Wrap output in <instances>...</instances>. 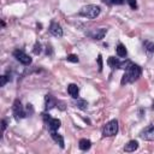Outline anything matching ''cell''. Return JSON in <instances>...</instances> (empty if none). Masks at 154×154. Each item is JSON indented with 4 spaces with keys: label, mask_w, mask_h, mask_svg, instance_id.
Wrapping results in <instances>:
<instances>
[{
    "label": "cell",
    "mask_w": 154,
    "mask_h": 154,
    "mask_svg": "<svg viewBox=\"0 0 154 154\" xmlns=\"http://www.w3.org/2000/svg\"><path fill=\"white\" fill-rule=\"evenodd\" d=\"M142 75V69L141 66L136 65V64H132V63H129L125 67V72L123 75V78H122V84H128V83H134L135 81H137Z\"/></svg>",
    "instance_id": "1"
},
{
    "label": "cell",
    "mask_w": 154,
    "mask_h": 154,
    "mask_svg": "<svg viewBox=\"0 0 154 154\" xmlns=\"http://www.w3.org/2000/svg\"><path fill=\"white\" fill-rule=\"evenodd\" d=\"M101 12V8L100 6L97 5H87V6H83L81 10H79V16L82 17H85V18H96Z\"/></svg>",
    "instance_id": "2"
},
{
    "label": "cell",
    "mask_w": 154,
    "mask_h": 154,
    "mask_svg": "<svg viewBox=\"0 0 154 154\" xmlns=\"http://www.w3.org/2000/svg\"><path fill=\"white\" fill-rule=\"evenodd\" d=\"M118 132V120L117 119H112L108 123H106V125L102 129V136L103 137H109V136H114Z\"/></svg>",
    "instance_id": "3"
},
{
    "label": "cell",
    "mask_w": 154,
    "mask_h": 154,
    "mask_svg": "<svg viewBox=\"0 0 154 154\" xmlns=\"http://www.w3.org/2000/svg\"><path fill=\"white\" fill-rule=\"evenodd\" d=\"M43 120H45V124L47 125L49 131H57L61 125V122L59 119L52 118L49 114H43Z\"/></svg>",
    "instance_id": "4"
},
{
    "label": "cell",
    "mask_w": 154,
    "mask_h": 154,
    "mask_svg": "<svg viewBox=\"0 0 154 154\" xmlns=\"http://www.w3.org/2000/svg\"><path fill=\"white\" fill-rule=\"evenodd\" d=\"M12 111H13V114H14V117H16L17 120L26 117V111L23 108L22 102L19 100H14L13 106H12Z\"/></svg>",
    "instance_id": "5"
},
{
    "label": "cell",
    "mask_w": 154,
    "mask_h": 154,
    "mask_svg": "<svg viewBox=\"0 0 154 154\" xmlns=\"http://www.w3.org/2000/svg\"><path fill=\"white\" fill-rule=\"evenodd\" d=\"M13 57H14L20 64H23V65H30V64H31V58H30L26 53H24L23 51H20V49L13 51Z\"/></svg>",
    "instance_id": "6"
},
{
    "label": "cell",
    "mask_w": 154,
    "mask_h": 154,
    "mask_svg": "<svg viewBox=\"0 0 154 154\" xmlns=\"http://www.w3.org/2000/svg\"><path fill=\"white\" fill-rule=\"evenodd\" d=\"M140 137L146 141H154V125L144 128V130L140 132Z\"/></svg>",
    "instance_id": "7"
},
{
    "label": "cell",
    "mask_w": 154,
    "mask_h": 154,
    "mask_svg": "<svg viewBox=\"0 0 154 154\" xmlns=\"http://www.w3.org/2000/svg\"><path fill=\"white\" fill-rule=\"evenodd\" d=\"M130 61H119L118 59H116L114 57H109L108 60H107V64L112 67V69H125L126 65L129 64Z\"/></svg>",
    "instance_id": "8"
},
{
    "label": "cell",
    "mask_w": 154,
    "mask_h": 154,
    "mask_svg": "<svg viewBox=\"0 0 154 154\" xmlns=\"http://www.w3.org/2000/svg\"><path fill=\"white\" fill-rule=\"evenodd\" d=\"M106 32H107V29L100 28V29H94L93 31L88 32V36L91 37L93 40H102V38L105 37Z\"/></svg>",
    "instance_id": "9"
},
{
    "label": "cell",
    "mask_w": 154,
    "mask_h": 154,
    "mask_svg": "<svg viewBox=\"0 0 154 154\" xmlns=\"http://www.w3.org/2000/svg\"><path fill=\"white\" fill-rule=\"evenodd\" d=\"M49 32H51L53 36H55V37H61V36H63V29H61V26H60L58 23H55V22H52V23H51V25H49Z\"/></svg>",
    "instance_id": "10"
},
{
    "label": "cell",
    "mask_w": 154,
    "mask_h": 154,
    "mask_svg": "<svg viewBox=\"0 0 154 154\" xmlns=\"http://www.w3.org/2000/svg\"><path fill=\"white\" fill-rule=\"evenodd\" d=\"M57 105H58L57 99H55L53 95L47 94V95L45 96V108H46V111H49L51 108H53V107L57 106Z\"/></svg>",
    "instance_id": "11"
},
{
    "label": "cell",
    "mask_w": 154,
    "mask_h": 154,
    "mask_svg": "<svg viewBox=\"0 0 154 154\" xmlns=\"http://www.w3.org/2000/svg\"><path fill=\"white\" fill-rule=\"evenodd\" d=\"M143 49H144L146 54L150 58L154 54V43L150 42V41H144L143 42Z\"/></svg>",
    "instance_id": "12"
},
{
    "label": "cell",
    "mask_w": 154,
    "mask_h": 154,
    "mask_svg": "<svg viewBox=\"0 0 154 154\" xmlns=\"http://www.w3.org/2000/svg\"><path fill=\"white\" fill-rule=\"evenodd\" d=\"M67 93L70 94V96H72L73 99H77L78 97V93H79V88L77 87V84H69L67 85Z\"/></svg>",
    "instance_id": "13"
},
{
    "label": "cell",
    "mask_w": 154,
    "mask_h": 154,
    "mask_svg": "<svg viewBox=\"0 0 154 154\" xmlns=\"http://www.w3.org/2000/svg\"><path fill=\"white\" fill-rule=\"evenodd\" d=\"M137 148H138V142L135 141V140H131V141H129V142L125 144L124 150L128 152V153H131V152H135Z\"/></svg>",
    "instance_id": "14"
},
{
    "label": "cell",
    "mask_w": 154,
    "mask_h": 154,
    "mask_svg": "<svg viewBox=\"0 0 154 154\" xmlns=\"http://www.w3.org/2000/svg\"><path fill=\"white\" fill-rule=\"evenodd\" d=\"M51 132V136H52V138L61 147V148H64V138H63V136L61 135H59L57 131H49Z\"/></svg>",
    "instance_id": "15"
},
{
    "label": "cell",
    "mask_w": 154,
    "mask_h": 154,
    "mask_svg": "<svg viewBox=\"0 0 154 154\" xmlns=\"http://www.w3.org/2000/svg\"><path fill=\"white\" fill-rule=\"evenodd\" d=\"M78 147H79L81 150H88L91 147V142L87 138H81L79 142H78Z\"/></svg>",
    "instance_id": "16"
},
{
    "label": "cell",
    "mask_w": 154,
    "mask_h": 154,
    "mask_svg": "<svg viewBox=\"0 0 154 154\" xmlns=\"http://www.w3.org/2000/svg\"><path fill=\"white\" fill-rule=\"evenodd\" d=\"M116 52H117V55L120 57V58H125L126 54H128V51H126V48H125V46H124L123 43H119V45L117 46Z\"/></svg>",
    "instance_id": "17"
},
{
    "label": "cell",
    "mask_w": 154,
    "mask_h": 154,
    "mask_svg": "<svg viewBox=\"0 0 154 154\" xmlns=\"http://www.w3.org/2000/svg\"><path fill=\"white\" fill-rule=\"evenodd\" d=\"M75 105L81 109H87V107H88V102L85 100H82V99H78V97H77V101L75 102Z\"/></svg>",
    "instance_id": "18"
},
{
    "label": "cell",
    "mask_w": 154,
    "mask_h": 154,
    "mask_svg": "<svg viewBox=\"0 0 154 154\" xmlns=\"http://www.w3.org/2000/svg\"><path fill=\"white\" fill-rule=\"evenodd\" d=\"M66 60L67 61H72V63H78V57L75 55V54H70L66 57Z\"/></svg>",
    "instance_id": "19"
},
{
    "label": "cell",
    "mask_w": 154,
    "mask_h": 154,
    "mask_svg": "<svg viewBox=\"0 0 154 154\" xmlns=\"http://www.w3.org/2000/svg\"><path fill=\"white\" fill-rule=\"evenodd\" d=\"M34 53L35 54H40L41 53V45L40 43H36L35 47H34Z\"/></svg>",
    "instance_id": "20"
},
{
    "label": "cell",
    "mask_w": 154,
    "mask_h": 154,
    "mask_svg": "<svg viewBox=\"0 0 154 154\" xmlns=\"http://www.w3.org/2000/svg\"><path fill=\"white\" fill-rule=\"evenodd\" d=\"M0 78H1V82H0V87H4V85L6 84V82L8 81V78H7V77H6L5 75H2V76H1Z\"/></svg>",
    "instance_id": "21"
},
{
    "label": "cell",
    "mask_w": 154,
    "mask_h": 154,
    "mask_svg": "<svg viewBox=\"0 0 154 154\" xmlns=\"http://www.w3.org/2000/svg\"><path fill=\"white\" fill-rule=\"evenodd\" d=\"M128 2H129V5H130V7H131V8H134V10H136V8H137L136 0H128Z\"/></svg>",
    "instance_id": "22"
},
{
    "label": "cell",
    "mask_w": 154,
    "mask_h": 154,
    "mask_svg": "<svg viewBox=\"0 0 154 154\" xmlns=\"http://www.w3.org/2000/svg\"><path fill=\"white\" fill-rule=\"evenodd\" d=\"M108 2H111V4H114V5H122V4H124V0H107Z\"/></svg>",
    "instance_id": "23"
},
{
    "label": "cell",
    "mask_w": 154,
    "mask_h": 154,
    "mask_svg": "<svg viewBox=\"0 0 154 154\" xmlns=\"http://www.w3.org/2000/svg\"><path fill=\"white\" fill-rule=\"evenodd\" d=\"M97 63H99V71L102 70V58H101V54H99L97 57Z\"/></svg>",
    "instance_id": "24"
},
{
    "label": "cell",
    "mask_w": 154,
    "mask_h": 154,
    "mask_svg": "<svg viewBox=\"0 0 154 154\" xmlns=\"http://www.w3.org/2000/svg\"><path fill=\"white\" fill-rule=\"evenodd\" d=\"M6 126H7V123H6V120H5V119H2V120H1V131H2V132L5 131Z\"/></svg>",
    "instance_id": "25"
},
{
    "label": "cell",
    "mask_w": 154,
    "mask_h": 154,
    "mask_svg": "<svg viewBox=\"0 0 154 154\" xmlns=\"http://www.w3.org/2000/svg\"><path fill=\"white\" fill-rule=\"evenodd\" d=\"M153 109H154V102H153Z\"/></svg>",
    "instance_id": "26"
}]
</instances>
